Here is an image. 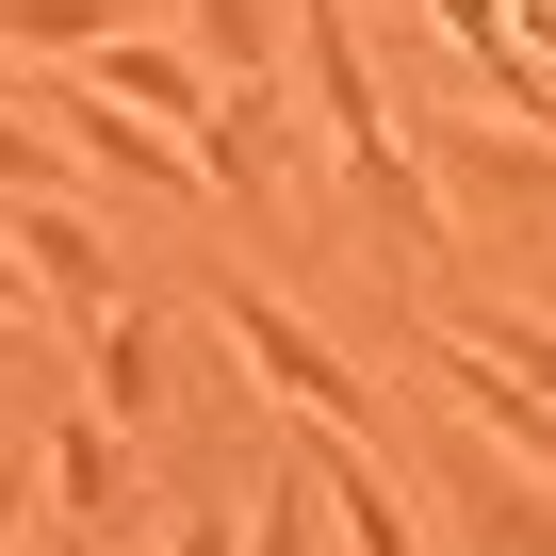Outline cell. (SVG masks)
Returning <instances> with one entry per match:
<instances>
[{
  "instance_id": "cell-20",
  "label": "cell",
  "mask_w": 556,
  "mask_h": 556,
  "mask_svg": "<svg viewBox=\"0 0 556 556\" xmlns=\"http://www.w3.org/2000/svg\"><path fill=\"white\" fill-rule=\"evenodd\" d=\"M507 34H523V50H540V66H556V0H507Z\"/></svg>"
},
{
  "instance_id": "cell-2",
  "label": "cell",
  "mask_w": 556,
  "mask_h": 556,
  "mask_svg": "<svg viewBox=\"0 0 556 556\" xmlns=\"http://www.w3.org/2000/svg\"><path fill=\"white\" fill-rule=\"evenodd\" d=\"M34 507H50L66 540H99V556H148V540H164V507H148V458H131V426H115V409H66V426H50V458H34Z\"/></svg>"
},
{
  "instance_id": "cell-6",
  "label": "cell",
  "mask_w": 556,
  "mask_h": 556,
  "mask_svg": "<svg viewBox=\"0 0 556 556\" xmlns=\"http://www.w3.org/2000/svg\"><path fill=\"white\" fill-rule=\"evenodd\" d=\"M66 83L115 99V115H148V131H197V115H213V66H197L180 34H99V50H66Z\"/></svg>"
},
{
  "instance_id": "cell-3",
  "label": "cell",
  "mask_w": 556,
  "mask_h": 556,
  "mask_svg": "<svg viewBox=\"0 0 556 556\" xmlns=\"http://www.w3.org/2000/svg\"><path fill=\"white\" fill-rule=\"evenodd\" d=\"M426 458H442V540L458 556H556V475H523L491 426H426Z\"/></svg>"
},
{
  "instance_id": "cell-18",
  "label": "cell",
  "mask_w": 556,
  "mask_h": 556,
  "mask_svg": "<svg viewBox=\"0 0 556 556\" xmlns=\"http://www.w3.org/2000/svg\"><path fill=\"white\" fill-rule=\"evenodd\" d=\"M148 556H245V523H229V507H180V523H164Z\"/></svg>"
},
{
  "instance_id": "cell-5",
  "label": "cell",
  "mask_w": 556,
  "mask_h": 556,
  "mask_svg": "<svg viewBox=\"0 0 556 556\" xmlns=\"http://www.w3.org/2000/svg\"><path fill=\"white\" fill-rule=\"evenodd\" d=\"M409 164H426V197H442V229H540L556 213V148L540 131H409Z\"/></svg>"
},
{
  "instance_id": "cell-9",
  "label": "cell",
  "mask_w": 556,
  "mask_h": 556,
  "mask_svg": "<svg viewBox=\"0 0 556 556\" xmlns=\"http://www.w3.org/2000/svg\"><path fill=\"white\" fill-rule=\"evenodd\" d=\"M0 245L34 262V295H50V312H83V328L115 312V245H99V213H83V197H17V229H0Z\"/></svg>"
},
{
  "instance_id": "cell-10",
  "label": "cell",
  "mask_w": 556,
  "mask_h": 556,
  "mask_svg": "<svg viewBox=\"0 0 556 556\" xmlns=\"http://www.w3.org/2000/svg\"><path fill=\"white\" fill-rule=\"evenodd\" d=\"M426 17H442V50H458V83L491 99V115H523V131H556V66L507 34V0H426Z\"/></svg>"
},
{
  "instance_id": "cell-4",
  "label": "cell",
  "mask_w": 556,
  "mask_h": 556,
  "mask_svg": "<svg viewBox=\"0 0 556 556\" xmlns=\"http://www.w3.org/2000/svg\"><path fill=\"white\" fill-rule=\"evenodd\" d=\"M180 148H197V197L278 213V197H312V148H328V131H295V99H278V83H213V115H197Z\"/></svg>"
},
{
  "instance_id": "cell-13",
  "label": "cell",
  "mask_w": 556,
  "mask_h": 556,
  "mask_svg": "<svg viewBox=\"0 0 556 556\" xmlns=\"http://www.w3.org/2000/svg\"><path fill=\"white\" fill-rule=\"evenodd\" d=\"M164 377H180V344H164V312H99V361H83V409H115V426H148L164 409Z\"/></svg>"
},
{
  "instance_id": "cell-14",
  "label": "cell",
  "mask_w": 556,
  "mask_h": 556,
  "mask_svg": "<svg viewBox=\"0 0 556 556\" xmlns=\"http://www.w3.org/2000/svg\"><path fill=\"white\" fill-rule=\"evenodd\" d=\"M213 83H278V50H295V0H197V34H180Z\"/></svg>"
},
{
  "instance_id": "cell-7",
  "label": "cell",
  "mask_w": 556,
  "mask_h": 556,
  "mask_svg": "<svg viewBox=\"0 0 556 556\" xmlns=\"http://www.w3.org/2000/svg\"><path fill=\"white\" fill-rule=\"evenodd\" d=\"M295 83H312V115H328V148H361V131H393V99H377V50H361V0H295Z\"/></svg>"
},
{
  "instance_id": "cell-21",
  "label": "cell",
  "mask_w": 556,
  "mask_h": 556,
  "mask_svg": "<svg viewBox=\"0 0 556 556\" xmlns=\"http://www.w3.org/2000/svg\"><path fill=\"white\" fill-rule=\"evenodd\" d=\"M17 556H99V540H66V523H50V540H17Z\"/></svg>"
},
{
  "instance_id": "cell-12",
  "label": "cell",
  "mask_w": 556,
  "mask_h": 556,
  "mask_svg": "<svg viewBox=\"0 0 556 556\" xmlns=\"http://www.w3.org/2000/svg\"><path fill=\"white\" fill-rule=\"evenodd\" d=\"M344 180H361V213H377L409 262H458V229H442V197H426V164H409V115H393V131H361V148H344Z\"/></svg>"
},
{
  "instance_id": "cell-22",
  "label": "cell",
  "mask_w": 556,
  "mask_h": 556,
  "mask_svg": "<svg viewBox=\"0 0 556 556\" xmlns=\"http://www.w3.org/2000/svg\"><path fill=\"white\" fill-rule=\"evenodd\" d=\"M377 17H393V34H409V17H426V0H377Z\"/></svg>"
},
{
  "instance_id": "cell-15",
  "label": "cell",
  "mask_w": 556,
  "mask_h": 556,
  "mask_svg": "<svg viewBox=\"0 0 556 556\" xmlns=\"http://www.w3.org/2000/svg\"><path fill=\"white\" fill-rule=\"evenodd\" d=\"M442 344H475V361H507L523 393H556V312H507V295H442Z\"/></svg>"
},
{
  "instance_id": "cell-17",
  "label": "cell",
  "mask_w": 556,
  "mask_h": 556,
  "mask_svg": "<svg viewBox=\"0 0 556 556\" xmlns=\"http://www.w3.org/2000/svg\"><path fill=\"white\" fill-rule=\"evenodd\" d=\"M0 197H83V148H50V131L0 115Z\"/></svg>"
},
{
  "instance_id": "cell-11",
  "label": "cell",
  "mask_w": 556,
  "mask_h": 556,
  "mask_svg": "<svg viewBox=\"0 0 556 556\" xmlns=\"http://www.w3.org/2000/svg\"><path fill=\"white\" fill-rule=\"evenodd\" d=\"M312 475H328V523H344L361 556H426V523H409V491H393V458H377L361 426H312Z\"/></svg>"
},
{
  "instance_id": "cell-1",
  "label": "cell",
  "mask_w": 556,
  "mask_h": 556,
  "mask_svg": "<svg viewBox=\"0 0 556 556\" xmlns=\"http://www.w3.org/2000/svg\"><path fill=\"white\" fill-rule=\"evenodd\" d=\"M197 295H213V328H229V361H245V377H262L278 409H312V426H361V442H377V393L344 377V344H328V328H312L295 295H262L245 262H213Z\"/></svg>"
},
{
  "instance_id": "cell-16",
  "label": "cell",
  "mask_w": 556,
  "mask_h": 556,
  "mask_svg": "<svg viewBox=\"0 0 556 556\" xmlns=\"http://www.w3.org/2000/svg\"><path fill=\"white\" fill-rule=\"evenodd\" d=\"M99 34H131V0H0V50H34V66H66Z\"/></svg>"
},
{
  "instance_id": "cell-8",
  "label": "cell",
  "mask_w": 556,
  "mask_h": 556,
  "mask_svg": "<svg viewBox=\"0 0 556 556\" xmlns=\"http://www.w3.org/2000/svg\"><path fill=\"white\" fill-rule=\"evenodd\" d=\"M426 393H442L458 426H491L523 475H556V393H523L507 361H475V344H442V328H426Z\"/></svg>"
},
{
  "instance_id": "cell-19",
  "label": "cell",
  "mask_w": 556,
  "mask_h": 556,
  "mask_svg": "<svg viewBox=\"0 0 556 556\" xmlns=\"http://www.w3.org/2000/svg\"><path fill=\"white\" fill-rule=\"evenodd\" d=\"M34 523H50V507H34V475H0V556H17Z\"/></svg>"
}]
</instances>
